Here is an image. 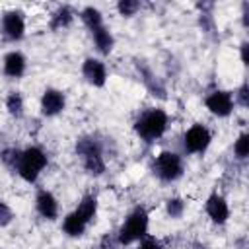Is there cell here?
Returning a JSON list of instances; mask_svg holds the SVG:
<instances>
[{"mask_svg":"<svg viewBox=\"0 0 249 249\" xmlns=\"http://www.w3.org/2000/svg\"><path fill=\"white\" fill-rule=\"evenodd\" d=\"M233 152L239 160H245L247 154H249V136L247 134H241L237 140H235V146H233Z\"/></svg>","mask_w":249,"mask_h":249,"instance_id":"cell-20","label":"cell"},{"mask_svg":"<svg viewBox=\"0 0 249 249\" xmlns=\"http://www.w3.org/2000/svg\"><path fill=\"white\" fill-rule=\"evenodd\" d=\"M82 72L86 76V80L93 86H103L105 84V78H107V72H105V66L101 60H95V58H88L82 66Z\"/></svg>","mask_w":249,"mask_h":249,"instance_id":"cell-8","label":"cell"},{"mask_svg":"<svg viewBox=\"0 0 249 249\" xmlns=\"http://www.w3.org/2000/svg\"><path fill=\"white\" fill-rule=\"evenodd\" d=\"M210 144V132L202 124H195L185 132V150L191 154L204 152Z\"/></svg>","mask_w":249,"mask_h":249,"instance_id":"cell-5","label":"cell"},{"mask_svg":"<svg viewBox=\"0 0 249 249\" xmlns=\"http://www.w3.org/2000/svg\"><path fill=\"white\" fill-rule=\"evenodd\" d=\"M165 206H167V214L171 218H179L183 214V210H185V202L181 198H169Z\"/></svg>","mask_w":249,"mask_h":249,"instance_id":"cell-22","label":"cell"},{"mask_svg":"<svg viewBox=\"0 0 249 249\" xmlns=\"http://www.w3.org/2000/svg\"><path fill=\"white\" fill-rule=\"evenodd\" d=\"M154 173L161 181H175L183 173L181 158L173 152H161L154 161Z\"/></svg>","mask_w":249,"mask_h":249,"instance_id":"cell-4","label":"cell"},{"mask_svg":"<svg viewBox=\"0 0 249 249\" xmlns=\"http://www.w3.org/2000/svg\"><path fill=\"white\" fill-rule=\"evenodd\" d=\"M12 218H14V214H12L10 206H8V204H4V202H0V226L10 224V222H12Z\"/></svg>","mask_w":249,"mask_h":249,"instance_id":"cell-24","label":"cell"},{"mask_svg":"<svg viewBox=\"0 0 249 249\" xmlns=\"http://www.w3.org/2000/svg\"><path fill=\"white\" fill-rule=\"evenodd\" d=\"M72 21V12H70V8H66V6H62L54 16H53V23H51V27L53 29H58V27H66L68 23Z\"/></svg>","mask_w":249,"mask_h":249,"instance_id":"cell-18","label":"cell"},{"mask_svg":"<svg viewBox=\"0 0 249 249\" xmlns=\"http://www.w3.org/2000/svg\"><path fill=\"white\" fill-rule=\"evenodd\" d=\"M206 107L218 115V117H226L231 113L233 109V101H231V95L228 91H214L206 97Z\"/></svg>","mask_w":249,"mask_h":249,"instance_id":"cell-6","label":"cell"},{"mask_svg":"<svg viewBox=\"0 0 249 249\" xmlns=\"http://www.w3.org/2000/svg\"><path fill=\"white\" fill-rule=\"evenodd\" d=\"M247 49H249V45H247V43H243V45H241V60H243V64H247V62H249V58H247Z\"/></svg>","mask_w":249,"mask_h":249,"instance_id":"cell-28","label":"cell"},{"mask_svg":"<svg viewBox=\"0 0 249 249\" xmlns=\"http://www.w3.org/2000/svg\"><path fill=\"white\" fill-rule=\"evenodd\" d=\"M23 70H25V58H23L21 53H10V54H6V58H4V72L8 76L18 78V76L23 74Z\"/></svg>","mask_w":249,"mask_h":249,"instance_id":"cell-12","label":"cell"},{"mask_svg":"<svg viewBox=\"0 0 249 249\" xmlns=\"http://www.w3.org/2000/svg\"><path fill=\"white\" fill-rule=\"evenodd\" d=\"M47 165V156L43 150L39 148H27L25 152H21L19 156V163H18V173L25 179V181H35L37 175L41 173V169Z\"/></svg>","mask_w":249,"mask_h":249,"instance_id":"cell-3","label":"cell"},{"mask_svg":"<svg viewBox=\"0 0 249 249\" xmlns=\"http://www.w3.org/2000/svg\"><path fill=\"white\" fill-rule=\"evenodd\" d=\"M95 210H97V200H95V196H91V195H88V196H84L82 198V202L78 204V208L74 210L86 224L88 222H91L93 220V216H95Z\"/></svg>","mask_w":249,"mask_h":249,"instance_id":"cell-13","label":"cell"},{"mask_svg":"<svg viewBox=\"0 0 249 249\" xmlns=\"http://www.w3.org/2000/svg\"><path fill=\"white\" fill-rule=\"evenodd\" d=\"M19 156H21V152H18V150H4L2 152V161L8 165V167H12V169H18V163H19Z\"/></svg>","mask_w":249,"mask_h":249,"instance_id":"cell-21","label":"cell"},{"mask_svg":"<svg viewBox=\"0 0 249 249\" xmlns=\"http://www.w3.org/2000/svg\"><path fill=\"white\" fill-rule=\"evenodd\" d=\"M136 249H161V245H160V241H156V239L148 237V239H144Z\"/></svg>","mask_w":249,"mask_h":249,"instance_id":"cell-25","label":"cell"},{"mask_svg":"<svg viewBox=\"0 0 249 249\" xmlns=\"http://www.w3.org/2000/svg\"><path fill=\"white\" fill-rule=\"evenodd\" d=\"M41 109L45 115H56L64 109V95L58 89H47L41 97Z\"/></svg>","mask_w":249,"mask_h":249,"instance_id":"cell-9","label":"cell"},{"mask_svg":"<svg viewBox=\"0 0 249 249\" xmlns=\"http://www.w3.org/2000/svg\"><path fill=\"white\" fill-rule=\"evenodd\" d=\"M37 210H39V214H41L43 218L53 220V218H56V214H58V202H56V198H54L51 193L41 191V193L37 195Z\"/></svg>","mask_w":249,"mask_h":249,"instance_id":"cell-11","label":"cell"},{"mask_svg":"<svg viewBox=\"0 0 249 249\" xmlns=\"http://www.w3.org/2000/svg\"><path fill=\"white\" fill-rule=\"evenodd\" d=\"M82 19H84V23L93 31V29H97V27H101L103 25V19H101V12L99 10H95V8H86L84 12H82Z\"/></svg>","mask_w":249,"mask_h":249,"instance_id":"cell-16","label":"cell"},{"mask_svg":"<svg viewBox=\"0 0 249 249\" xmlns=\"http://www.w3.org/2000/svg\"><path fill=\"white\" fill-rule=\"evenodd\" d=\"M167 128V115L161 109H150L146 113H142L136 123H134V130L140 138H144L146 142H152L156 138H160Z\"/></svg>","mask_w":249,"mask_h":249,"instance_id":"cell-1","label":"cell"},{"mask_svg":"<svg viewBox=\"0 0 249 249\" xmlns=\"http://www.w3.org/2000/svg\"><path fill=\"white\" fill-rule=\"evenodd\" d=\"M91 35H93V41H95V45H97V49H99L101 53H109V51L113 49V37H111V33L107 31V27L101 25V27L93 29Z\"/></svg>","mask_w":249,"mask_h":249,"instance_id":"cell-15","label":"cell"},{"mask_svg":"<svg viewBox=\"0 0 249 249\" xmlns=\"http://www.w3.org/2000/svg\"><path fill=\"white\" fill-rule=\"evenodd\" d=\"M86 222L76 214V212H70L66 218H64V224H62V228H64V231L68 233V235H72V237H76V235H82L84 233V230H86Z\"/></svg>","mask_w":249,"mask_h":249,"instance_id":"cell-14","label":"cell"},{"mask_svg":"<svg viewBox=\"0 0 249 249\" xmlns=\"http://www.w3.org/2000/svg\"><path fill=\"white\" fill-rule=\"evenodd\" d=\"M6 107H8V111H10L12 115H21V109H23V99H21V95H19L18 91H12V93L8 95V99H6Z\"/></svg>","mask_w":249,"mask_h":249,"instance_id":"cell-19","label":"cell"},{"mask_svg":"<svg viewBox=\"0 0 249 249\" xmlns=\"http://www.w3.org/2000/svg\"><path fill=\"white\" fill-rule=\"evenodd\" d=\"M237 99H239V103L243 105V107H247V84H243L241 88H239V91H237Z\"/></svg>","mask_w":249,"mask_h":249,"instance_id":"cell-27","label":"cell"},{"mask_svg":"<svg viewBox=\"0 0 249 249\" xmlns=\"http://www.w3.org/2000/svg\"><path fill=\"white\" fill-rule=\"evenodd\" d=\"M146 231H148V214L142 208H136L132 214H128V218L124 220V224L117 233L119 245H128L132 241H138L146 235Z\"/></svg>","mask_w":249,"mask_h":249,"instance_id":"cell-2","label":"cell"},{"mask_svg":"<svg viewBox=\"0 0 249 249\" xmlns=\"http://www.w3.org/2000/svg\"><path fill=\"white\" fill-rule=\"evenodd\" d=\"M23 29H25V23L19 12H8L2 18V31L8 39H19L23 35Z\"/></svg>","mask_w":249,"mask_h":249,"instance_id":"cell-7","label":"cell"},{"mask_svg":"<svg viewBox=\"0 0 249 249\" xmlns=\"http://www.w3.org/2000/svg\"><path fill=\"white\" fill-rule=\"evenodd\" d=\"M206 212H208V216H210L216 224L226 222V220H228V214H230L228 204H226V200H224L220 195H212V196L206 200Z\"/></svg>","mask_w":249,"mask_h":249,"instance_id":"cell-10","label":"cell"},{"mask_svg":"<svg viewBox=\"0 0 249 249\" xmlns=\"http://www.w3.org/2000/svg\"><path fill=\"white\" fill-rule=\"evenodd\" d=\"M101 245H103V249H115L119 245V239L113 237V235H105L103 241H101Z\"/></svg>","mask_w":249,"mask_h":249,"instance_id":"cell-26","label":"cell"},{"mask_svg":"<svg viewBox=\"0 0 249 249\" xmlns=\"http://www.w3.org/2000/svg\"><path fill=\"white\" fill-rule=\"evenodd\" d=\"M84 167H86L91 175H101L103 169H105V163H103L101 154H93V156L84 158Z\"/></svg>","mask_w":249,"mask_h":249,"instance_id":"cell-17","label":"cell"},{"mask_svg":"<svg viewBox=\"0 0 249 249\" xmlns=\"http://www.w3.org/2000/svg\"><path fill=\"white\" fill-rule=\"evenodd\" d=\"M117 8H119V12H121L123 16H132V14L140 8V4L134 2V0H121Z\"/></svg>","mask_w":249,"mask_h":249,"instance_id":"cell-23","label":"cell"}]
</instances>
